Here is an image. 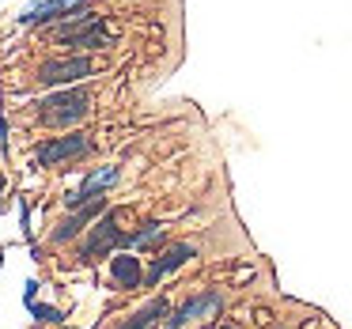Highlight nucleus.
Returning <instances> with one entry per match:
<instances>
[{"label":"nucleus","instance_id":"nucleus-19","mask_svg":"<svg viewBox=\"0 0 352 329\" xmlns=\"http://www.w3.org/2000/svg\"><path fill=\"white\" fill-rule=\"evenodd\" d=\"M0 212H4V201H0Z\"/></svg>","mask_w":352,"mask_h":329},{"label":"nucleus","instance_id":"nucleus-15","mask_svg":"<svg viewBox=\"0 0 352 329\" xmlns=\"http://www.w3.org/2000/svg\"><path fill=\"white\" fill-rule=\"evenodd\" d=\"M34 295H38V284L27 280V288H23V303H34Z\"/></svg>","mask_w":352,"mask_h":329},{"label":"nucleus","instance_id":"nucleus-7","mask_svg":"<svg viewBox=\"0 0 352 329\" xmlns=\"http://www.w3.org/2000/svg\"><path fill=\"white\" fill-rule=\"evenodd\" d=\"M80 4H87V0H38V4H31V8L19 16V23H23V27L54 23V19H65L72 8H80Z\"/></svg>","mask_w":352,"mask_h":329},{"label":"nucleus","instance_id":"nucleus-12","mask_svg":"<svg viewBox=\"0 0 352 329\" xmlns=\"http://www.w3.org/2000/svg\"><path fill=\"white\" fill-rule=\"evenodd\" d=\"M167 310H170V306H167V299H152V303H148V306H140V310L133 314L129 321H122L118 329H152V326H155V321H160Z\"/></svg>","mask_w":352,"mask_h":329},{"label":"nucleus","instance_id":"nucleus-18","mask_svg":"<svg viewBox=\"0 0 352 329\" xmlns=\"http://www.w3.org/2000/svg\"><path fill=\"white\" fill-rule=\"evenodd\" d=\"M0 265H4V250H0Z\"/></svg>","mask_w":352,"mask_h":329},{"label":"nucleus","instance_id":"nucleus-2","mask_svg":"<svg viewBox=\"0 0 352 329\" xmlns=\"http://www.w3.org/2000/svg\"><path fill=\"white\" fill-rule=\"evenodd\" d=\"M87 110H91V95L84 87H65V91L50 95L42 102V122L46 125H72V122H84Z\"/></svg>","mask_w":352,"mask_h":329},{"label":"nucleus","instance_id":"nucleus-6","mask_svg":"<svg viewBox=\"0 0 352 329\" xmlns=\"http://www.w3.org/2000/svg\"><path fill=\"white\" fill-rule=\"evenodd\" d=\"M87 148H91V140L80 137V133H72V137H57V140H50V144L38 148V163L42 167H54V163H65V159H80Z\"/></svg>","mask_w":352,"mask_h":329},{"label":"nucleus","instance_id":"nucleus-14","mask_svg":"<svg viewBox=\"0 0 352 329\" xmlns=\"http://www.w3.org/2000/svg\"><path fill=\"white\" fill-rule=\"evenodd\" d=\"M31 314H34L38 321H54V326H61V318H65L57 306H42V303H31Z\"/></svg>","mask_w":352,"mask_h":329},{"label":"nucleus","instance_id":"nucleus-10","mask_svg":"<svg viewBox=\"0 0 352 329\" xmlns=\"http://www.w3.org/2000/svg\"><path fill=\"white\" fill-rule=\"evenodd\" d=\"M95 212H102V197H95V201H87V205H80L76 208V216H69V220L61 223V227L54 231V242H69L72 235H80V231L91 223V216Z\"/></svg>","mask_w":352,"mask_h":329},{"label":"nucleus","instance_id":"nucleus-17","mask_svg":"<svg viewBox=\"0 0 352 329\" xmlns=\"http://www.w3.org/2000/svg\"><path fill=\"white\" fill-rule=\"evenodd\" d=\"M0 190H4V174H0Z\"/></svg>","mask_w":352,"mask_h":329},{"label":"nucleus","instance_id":"nucleus-11","mask_svg":"<svg viewBox=\"0 0 352 329\" xmlns=\"http://www.w3.org/2000/svg\"><path fill=\"white\" fill-rule=\"evenodd\" d=\"M110 276H114V284H118V288H125V291L140 288V280H144V273H140V261L129 258V253H118V258L110 261Z\"/></svg>","mask_w":352,"mask_h":329},{"label":"nucleus","instance_id":"nucleus-9","mask_svg":"<svg viewBox=\"0 0 352 329\" xmlns=\"http://www.w3.org/2000/svg\"><path fill=\"white\" fill-rule=\"evenodd\" d=\"M193 253H197V250H193L190 242H175V246H167V250H163L160 258H155V265L148 269V284H160L167 273H175L178 265H186V261H190Z\"/></svg>","mask_w":352,"mask_h":329},{"label":"nucleus","instance_id":"nucleus-3","mask_svg":"<svg viewBox=\"0 0 352 329\" xmlns=\"http://www.w3.org/2000/svg\"><path fill=\"white\" fill-rule=\"evenodd\" d=\"M220 306H223L220 291H201V295L186 299V303L175 310L170 329H186V326H193V321H208L212 314H220Z\"/></svg>","mask_w":352,"mask_h":329},{"label":"nucleus","instance_id":"nucleus-4","mask_svg":"<svg viewBox=\"0 0 352 329\" xmlns=\"http://www.w3.org/2000/svg\"><path fill=\"white\" fill-rule=\"evenodd\" d=\"M122 242H129V238L118 231V220L114 216H107V220H99L91 227V238L84 242V250H80V258L84 261H95V258H102V253H110V250H118Z\"/></svg>","mask_w":352,"mask_h":329},{"label":"nucleus","instance_id":"nucleus-5","mask_svg":"<svg viewBox=\"0 0 352 329\" xmlns=\"http://www.w3.org/2000/svg\"><path fill=\"white\" fill-rule=\"evenodd\" d=\"M91 57H65V61H50V65H42L38 69V80L46 87H54V84H72V80H84V76H91Z\"/></svg>","mask_w":352,"mask_h":329},{"label":"nucleus","instance_id":"nucleus-20","mask_svg":"<svg viewBox=\"0 0 352 329\" xmlns=\"http://www.w3.org/2000/svg\"><path fill=\"white\" fill-rule=\"evenodd\" d=\"M223 329H235V326H223Z\"/></svg>","mask_w":352,"mask_h":329},{"label":"nucleus","instance_id":"nucleus-16","mask_svg":"<svg viewBox=\"0 0 352 329\" xmlns=\"http://www.w3.org/2000/svg\"><path fill=\"white\" fill-rule=\"evenodd\" d=\"M4 148H8V122L0 117V152H4Z\"/></svg>","mask_w":352,"mask_h":329},{"label":"nucleus","instance_id":"nucleus-13","mask_svg":"<svg viewBox=\"0 0 352 329\" xmlns=\"http://www.w3.org/2000/svg\"><path fill=\"white\" fill-rule=\"evenodd\" d=\"M163 238V223H148L144 231H137V235L129 238V242H137V246H155Z\"/></svg>","mask_w":352,"mask_h":329},{"label":"nucleus","instance_id":"nucleus-1","mask_svg":"<svg viewBox=\"0 0 352 329\" xmlns=\"http://www.w3.org/2000/svg\"><path fill=\"white\" fill-rule=\"evenodd\" d=\"M57 38H61L65 46H76V49L114 46V34L102 27V19L87 16V12H80V16H65L61 23H57Z\"/></svg>","mask_w":352,"mask_h":329},{"label":"nucleus","instance_id":"nucleus-8","mask_svg":"<svg viewBox=\"0 0 352 329\" xmlns=\"http://www.w3.org/2000/svg\"><path fill=\"white\" fill-rule=\"evenodd\" d=\"M114 182H118V167H99V170H91V174L84 178V185H80L76 193H69V197H65V205H69V208L87 205V201H95L102 190H110Z\"/></svg>","mask_w":352,"mask_h":329}]
</instances>
